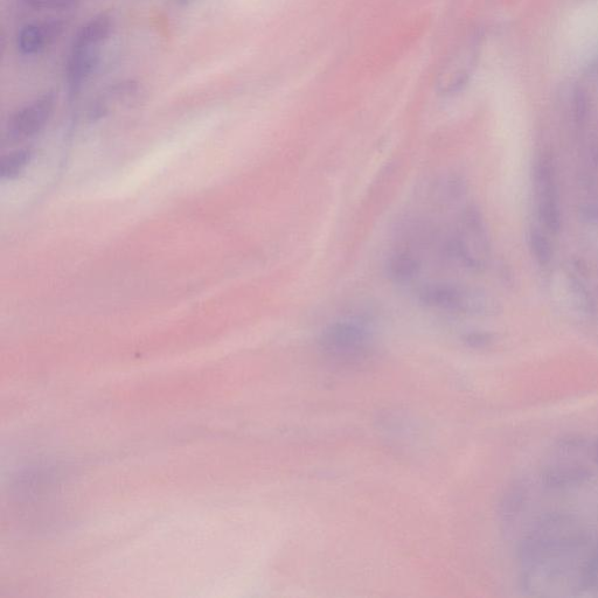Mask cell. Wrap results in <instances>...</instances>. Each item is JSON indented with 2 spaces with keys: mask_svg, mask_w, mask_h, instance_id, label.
I'll list each match as a JSON object with an SVG mask.
<instances>
[{
  "mask_svg": "<svg viewBox=\"0 0 598 598\" xmlns=\"http://www.w3.org/2000/svg\"><path fill=\"white\" fill-rule=\"evenodd\" d=\"M419 301L430 309L467 314H485L496 307L488 297L448 283L424 284L419 290Z\"/></svg>",
  "mask_w": 598,
  "mask_h": 598,
  "instance_id": "1",
  "label": "cell"
},
{
  "mask_svg": "<svg viewBox=\"0 0 598 598\" xmlns=\"http://www.w3.org/2000/svg\"><path fill=\"white\" fill-rule=\"evenodd\" d=\"M535 196H537L538 213L542 224L549 233H559L561 228V211L558 187H556L555 171L551 156L541 155L534 166Z\"/></svg>",
  "mask_w": 598,
  "mask_h": 598,
  "instance_id": "2",
  "label": "cell"
},
{
  "mask_svg": "<svg viewBox=\"0 0 598 598\" xmlns=\"http://www.w3.org/2000/svg\"><path fill=\"white\" fill-rule=\"evenodd\" d=\"M372 343L371 331L364 323L345 319L328 326L323 332V349L336 357L363 354Z\"/></svg>",
  "mask_w": 598,
  "mask_h": 598,
  "instance_id": "3",
  "label": "cell"
},
{
  "mask_svg": "<svg viewBox=\"0 0 598 598\" xmlns=\"http://www.w3.org/2000/svg\"><path fill=\"white\" fill-rule=\"evenodd\" d=\"M55 96L52 93L40 96L29 106L20 109L12 116L9 123V136L16 141L33 137L39 134L40 130L53 113Z\"/></svg>",
  "mask_w": 598,
  "mask_h": 598,
  "instance_id": "4",
  "label": "cell"
},
{
  "mask_svg": "<svg viewBox=\"0 0 598 598\" xmlns=\"http://www.w3.org/2000/svg\"><path fill=\"white\" fill-rule=\"evenodd\" d=\"M100 59V47L73 45L67 64V85L71 93H78L92 75Z\"/></svg>",
  "mask_w": 598,
  "mask_h": 598,
  "instance_id": "5",
  "label": "cell"
},
{
  "mask_svg": "<svg viewBox=\"0 0 598 598\" xmlns=\"http://www.w3.org/2000/svg\"><path fill=\"white\" fill-rule=\"evenodd\" d=\"M62 31L64 24L60 20L26 25L19 32L18 48L25 55L38 54L57 40Z\"/></svg>",
  "mask_w": 598,
  "mask_h": 598,
  "instance_id": "6",
  "label": "cell"
},
{
  "mask_svg": "<svg viewBox=\"0 0 598 598\" xmlns=\"http://www.w3.org/2000/svg\"><path fill=\"white\" fill-rule=\"evenodd\" d=\"M113 27V18L102 13L81 27L73 45L100 47L113 32Z\"/></svg>",
  "mask_w": 598,
  "mask_h": 598,
  "instance_id": "7",
  "label": "cell"
},
{
  "mask_svg": "<svg viewBox=\"0 0 598 598\" xmlns=\"http://www.w3.org/2000/svg\"><path fill=\"white\" fill-rule=\"evenodd\" d=\"M387 270L389 277L395 283L407 284L419 275L421 262L412 252L400 250L389 257Z\"/></svg>",
  "mask_w": 598,
  "mask_h": 598,
  "instance_id": "8",
  "label": "cell"
},
{
  "mask_svg": "<svg viewBox=\"0 0 598 598\" xmlns=\"http://www.w3.org/2000/svg\"><path fill=\"white\" fill-rule=\"evenodd\" d=\"M32 158V151L30 149H22L11 152L8 156L2 159V168H0V175L3 179H15L22 173L26 166L30 164Z\"/></svg>",
  "mask_w": 598,
  "mask_h": 598,
  "instance_id": "9",
  "label": "cell"
},
{
  "mask_svg": "<svg viewBox=\"0 0 598 598\" xmlns=\"http://www.w3.org/2000/svg\"><path fill=\"white\" fill-rule=\"evenodd\" d=\"M528 242H530V248L534 259L537 260L541 266H547L553 260V248L551 242L547 239L544 233H541L539 229L533 228L530 236H528Z\"/></svg>",
  "mask_w": 598,
  "mask_h": 598,
  "instance_id": "10",
  "label": "cell"
},
{
  "mask_svg": "<svg viewBox=\"0 0 598 598\" xmlns=\"http://www.w3.org/2000/svg\"><path fill=\"white\" fill-rule=\"evenodd\" d=\"M36 10L71 11L78 8L79 0H23Z\"/></svg>",
  "mask_w": 598,
  "mask_h": 598,
  "instance_id": "11",
  "label": "cell"
},
{
  "mask_svg": "<svg viewBox=\"0 0 598 598\" xmlns=\"http://www.w3.org/2000/svg\"><path fill=\"white\" fill-rule=\"evenodd\" d=\"M589 101L587 93L582 88L576 89L574 93V120L577 125H583L587 121Z\"/></svg>",
  "mask_w": 598,
  "mask_h": 598,
  "instance_id": "12",
  "label": "cell"
},
{
  "mask_svg": "<svg viewBox=\"0 0 598 598\" xmlns=\"http://www.w3.org/2000/svg\"><path fill=\"white\" fill-rule=\"evenodd\" d=\"M584 593L598 595V544L588 568L586 582H584Z\"/></svg>",
  "mask_w": 598,
  "mask_h": 598,
  "instance_id": "13",
  "label": "cell"
},
{
  "mask_svg": "<svg viewBox=\"0 0 598 598\" xmlns=\"http://www.w3.org/2000/svg\"><path fill=\"white\" fill-rule=\"evenodd\" d=\"M179 2H182V3H189V2H190V0H179Z\"/></svg>",
  "mask_w": 598,
  "mask_h": 598,
  "instance_id": "14",
  "label": "cell"
}]
</instances>
